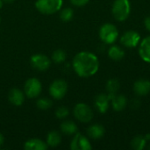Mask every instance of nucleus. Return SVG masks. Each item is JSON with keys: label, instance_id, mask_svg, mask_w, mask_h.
I'll use <instances>...</instances> for the list:
<instances>
[{"label": "nucleus", "instance_id": "obj_1", "mask_svg": "<svg viewBox=\"0 0 150 150\" xmlns=\"http://www.w3.org/2000/svg\"><path fill=\"white\" fill-rule=\"evenodd\" d=\"M74 71L80 77H91L99 69V61L96 54L83 51L75 55L72 61Z\"/></svg>", "mask_w": 150, "mask_h": 150}, {"label": "nucleus", "instance_id": "obj_2", "mask_svg": "<svg viewBox=\"0 0 150 150\" xmlns=\"http://www.w3.org/2000/svg\"><path fill=\"white\" fill-rule=\"evenodd\" d=\"M112 12L116 20L125 21L131 12V4L129 0H115L112 4Z\"/></svg>", "mask_w": 150, "mask_h": 150}, {"label": "nucleus", "instance_id": "obj_3", "mask_svg": "<svg viewBox=\"0 0 150 150\" xmlns=\"http://www.w3.org/2000/svg\"><path fill=\"white\" fill-rule=\"evenodd\" d=\"M99 38L100 40L107 45H112L115 43L119 37V31L116 25L111 23L104 24L99 29Z\"/></svg>", "mask_w": 150, "mask_h": 150}, {"label": "nucleus", "instance_id": "obj_4", "mask_svg": "<svg viewBox=\"0 0 150 150\" xmlns=\"http://www.w3.org/2000/svg\"><path fill=\"white\" fill-rule=\"evenodd\" d=\"M62 4V0H37L35 3V7L40 13L50 15L60 11Z\"/></svg>", "mask_w": 150, "mask_h": 150}, {"label": "nucleus", "instance_id": "obj_5", "mask_svg": "<svg viewBox=\"0 0 150 150\" xmlns=\"http://www.w3.org/2000/svg\"><path fill=\"white\" fill-rule=\"evenodd\" d=\"M75 118L82 123H89L93 119L92 109L84 103H79L75 105L73 110Z\"/></svg>", "mask_w": 150, "mask_h": 150}, {"label": "nucleus", "instance_id": "obj_6", "mask_svg": "<svg viewBox=\"0 0 150 150\" xmlns=\"http://www.w3.org/2000/svg\"><path fill=\"white\" fill-rule=\"evenodd\" d=\"M42 91V84L38 78L32 77L26 80L24 86V92L29 98H35L40 96Z\"/></svg>", "mask_w": 150, "mask_h": 150}, {"label": "nucleus", "instance_id": "obj_7", "mask_svg": "<svg viewBox=\"0 0 150 150\" xmlns=\"http://www.w3.org/2000/svg\"><path fill=\"white\" fill-rule=\"evenodd\" d=\"M68 91V83L62 79L54 80L50 87L49 93L51 97L54 99H62L65 97Z\"/></svg>", "mask_w": 150, "mask_h": 150}, {"label": "nucleus", "instance_id": "obj_8", "mask_svg": "<svg viewBox=\"0 0 150 150\" xmlns=\"http://www.w3.org/2000/svg\"><path fill=\"white\" fill-rule=\"evenodd\" d=\"M30 63L34 69L39 71H45L50 67L51 62L47 55L42 54H36L31 57Z\"/></svg>", "mask_w": 150, "mask_h": 150}, {"label": "nucleus", "instance_id": "obj_9", "mask_svg": "<svg viewBox=\"0 0 150 150\" xmlns=\"http://www.w3.org/2000/svg\"><path fill=\"white\" fill-rule=\"evenodd\" d=\"M141 40V35L139 33L130 30L127 31L121 37H120V43L128 48H134L138 46Z\"/></svg>", "mask_w": 150, "mask_h": 150}, {"label": "nucleus", "instance_id": "obj_10", "mask_svg": "<svg viewBox=\"0 0 150 150\" xmlns=\"http://www.w3.org/2000/svg\"><path fill=\"white\" fill-rule=\"evenodd\" d=\"M70 149L72 150H91L92 146L87 137L76 133L71 141Z\"/></svg>", "mask_w": 150, "mask_h": 150}, {"label": "nucleus", "instance_id": "obj_11", "mask_svg": "<svg viewBox=\"0 0 150 150\" xmlns=\"http://www.w3.org/2000/svg\"><path fill=\"white\" fill-rule=\"evenodd\" d=\"M134 91L137 96H146L150 92V82L147 79H139L134 83Z\"/></svg>", "mask_w": 150, "mask_h": 150}, {"label": "nucleus", "instance_id": "obj_12", "mask_svg": "<svg viewBox=\"0 0 150 150\" xmlns=\"http://www.w3.org/2000/svg\"><path fill=\"white\" fill-rule=\"evenodd\" d=\"M8 99L11 105L15 106H20L25 101V94L21 90L18 88H13L10 91L8 94Z\"/></svg>", "mask_w": 150, "mask_h": 150}, {"label": "nucleus", "instance_id": "obj_13", "mask_svg": "<svg viewBox=\"0 0 150 150\" xmlns=\"http://www.w3.org/2000/svg\"><path fill=\"white\" fill-rule=\"evenodd\" d=\"M110 98L108 96V94H98L96 98H95V106L97 108V110L100 112V113H105L109 108V101H110Z\"/></svg>", "mask_w": 150, "mask_h": 150}, {"label": "nucleus", "instance_id": "obj_14", "mask_svg": "<svg viewBox=\"0 0 150 150\" xmlns=\"http://www.w3.org/2000/svg\"><path fill=\"white\" fill-rule=\"evenodd\" d=\"M139 54L144 62L150 63V35L141 42L139 46Z\"/></svg>", "mask_w": 150, "mask_h": 150}, {"label": "nucleus", "instance_id": "obj_15", "mask_svg": "<svg viewBox=\"0 0 150 150\" xmlns=\"http://www.w3.org/2000/svg\"><path fill=\"white\" fill-rule=\"evenodd\" d=\"M47 142L40 139H30L25 142L24 149L25 150H46L47 149Z\"/></svg>", "mask_w": 150, "mask_h": 150}, {"label": "nucleus", "instance_id": "obj_16", "mask_svg": "<svg viewBox=\"0 0 150 150\" xmlns=\"http://www.w3.org/2000/svg\"><path fill=\"white\" fill-rule=\"evenodd\" d=\"M112 101V106L114 111L116 112H121L123 111L127 105V99L125 96L123 95H114L112 98L111 99Z\"/></svg>", "mask_w": 150, "mask_h": 150}, {"label": "nucleus", "instance_id": "obj_17", "mask_svg": "<svg viewBox=\"0 0 150 150\" xmlns=\"http://www.w3.org/2000/svg\"><path fill=\"white\" fill-rule=\"evenodd\" d=\"M88 135L93 140H99L105 134V127L99 124L91 125L87 130Z\"/></svg>", "mask_w": 150, "mask_h": 150}, {"label": "nucleus", "instance_id": "obj_18", "mask_svg": "<svg viewBox=\"0 0 150 150\" xmlns=\"http://www.w3.org/2000/svg\"><path fill=\"white\" fill-rule=\"evenodd\" d=\"M108 56L112 61H120L125 56V51L117 45H112L108 49Z\"/></svg>", "mask_w": 150, "mask_h": 150}, {"label": "nucleus", "instance_id": "obj_19", "mask_svg": "<svg viewBox=\"0 0 150 150\" xmlns=\"http://www.w3.org/2000/svg\"><path fill=\"white\" fill-rule=\"evenodd\" d=\"M61 131L62 133H63L66 135H73L76 134L77 133V126L76 125L75 122L71 121V120H66L63 121L61 126H60Z\"/></svg>", "mask_w": 150, "mask_h": 150}, {"label": "nucleus", "instance_id": "obj_20", "mask_svg": "<svg viewBox=\"0 0 150 150\" xmlns=\"http://www.w3.org/2000/svg\"><path fill=\"white\" fill-rule=\"evenodd\" d=\"M62 142V135L57 131H51L47 136V144L51 148H55L59 146Z\"/></svg>", "mask_w": 150, "mask_h": 150}, {"label": "nucleus", "instance_id": "obj_21", "mask_svg": "<svg viewBox=\"0 0 150 150\" xmlns=\"http://www.w3.org/2000/svg\"><path fill=\"white\" fill-rule=\"evenodd\" d=\"M147 143V139L143 135H137L135 136L132 142H131V146L134 150H142Z\"/></svg>", "mask_w": 150, "mask_h": 150}, {"label": "nucleus", "instance_id": "obj_22", "mask_svg": "<svg viewBox=\"0 0 150 150\" xmlns=\"http://www.w3.org/2000/svg\"><path fill=\"white\" fill-rule=\"evenodd\" d=\"M105 87L108 94H116L120 88V83L118 79L112 78L107 81Z\"/></svg>", "mask_w": 150, "mask_h": 150}, {"label": "nucleus", "instance_id": "obj_23", "mask_svg": "<svg viewBox=\"0 0 150 150\" xmlns=\"http://www.w3.org/2000/svg\"><path fill=\"white\" fill-rule=\"evenodd\" d=\"M66 57H67L66 53L62 49H57V50L54 51V53L52 54V60L55 63H62V62H65Z\"/></svg>", "mask_w": 150, "mask_h": 150}, {"label": "nucleus", "instance_id": "obj_24", "mask_svg": "<svg viewBox=\"0 0 150 150\" xmlns=\"http://www.w3.org/2000/svg\"><path fill=\"white\" fill-rule=\"evenodd\" d=\"M53 105V103L50 99L47 98H42L37 100L36 102V106L38 107V109L42 110V111H46L48 110L49 108H51V106Z\"/></svg>", "mask_w": 150, "mask_h": 150}, {"label": "nucleus", "instance_id": "obj_25", "mask_svg": "<svg viewBox=\"0 0 150 150\" xmlns=\"http://www.w3.org/2000/svg\"><path fill=\"white\" fill-rule=\"evenodd\" d=\"M73 16H74V11L71 8H64L60 12V18L64 22L70 21L73 18Z\"/></svg>", "mask_w": 150, "mask_h": 150}, {"label": "nucleus", "instance_id": "obj_26", "mask_svg": "<svg viewBox=\"0 0 150 150\" xmlns=\"http://www.w3.org/2000/svg\"><path fill=\"white\" fill-rule=\"evenodd\" d=\"M69 111L66 106H60L55 111V116L60 120L67 118L69 116Z\"/></svg>", "mask_w": 150, "mask_h": 150}, {"label": "nucleus", "instance_id": "obj_27", "mask_svg": "<svg viewBox=\"0 0 150 150\" xmlns=\"http://www.w3.org/2000/svg\"><path fill=\"white\" fill-rule=\"evenodd\" d=\"M89 1H90V0H70V2H71V4H72L73 5L78 6V7L83 6V5L87 4L89 3Z\"/></svg>", "mask_w": 150, "mask_h": 150}, {"label": "nucleus", "instance_id": "obj_28", "mask_svg": "<svg viewBox=\"0 0 150 150\" xmlns=\"http://www.w3.org/2000/svg\"><path fill=\"white\" fill-rule=\"evenodd\" d=\"M144 25H145L146 29H147L149 32H150V16L147 17V18H145V20H144Z\"/></svg>", "mask_w": 150, "mask_h": 150}, {"label": "nucleus", "instance_id": "obj_29", "mask_svg": "<svg viewBox=\"0 0 150 150\" xmlns=\"http://www.w3.org/2000/svg\"><path fill=\"white\" fill-rule=\"evenodd\" d=\"M4 136H3V134H0V147L4 144Z\"/></svg>", "mask_w": 150, "mask_h": 150}, {"label": "nucleus", "instance_id": "obj_30", "mask_svg": "<svg viewBox=\"0 0 150 150\" xmlns=\"http://www.w3.org/2000/svg\"><path fill=\"white\" fill-rule=\"evenodd\" d=\"M4 3H6V4H11V3H12L14 0H2Z\"/></svg>", "mask_w": 150, "mask_h": 150}, {"label": "nucleus", "instance_id": "obj_31", "mask_svg": "<svg viewBox=\"0 0 150 150\" xmlns=\"http://www.w3.org/2000/svg\"><path fill=\"white\" fill-rule=\"evenodd\" d=\"M3 5H4V2H3L2 0H0V10L2 9V7H3Z\"/></svg>", "mask_w": 150, "mask_h": 150}, {"label": "nucleus", "instance_id": "obj_32", "mask_svg": "<svg viewBox=\"0 0 150 150\" xmlns=\"http://www.w3.org/2000/svg\"><path fill=\"white\" fill-rule=\"evenodd\" d=\"M149 149H150V145H149Z\"/></svg>", "mask_w": 150, "mask_h": 150}, {"label": "nucleus", "instance_id": "obj_33", "mask_svg": "<svg viewBox=\"0 0 150 150\" xmlns=\"http://www.w3.org/2000/svg\"><path fill=\"white\" fill-rule=\"evenodd\" d=\"M0 22H1V18H0Z\"/></svg>", "mask_w": 150, "mask_h": 150}]
</instances>
